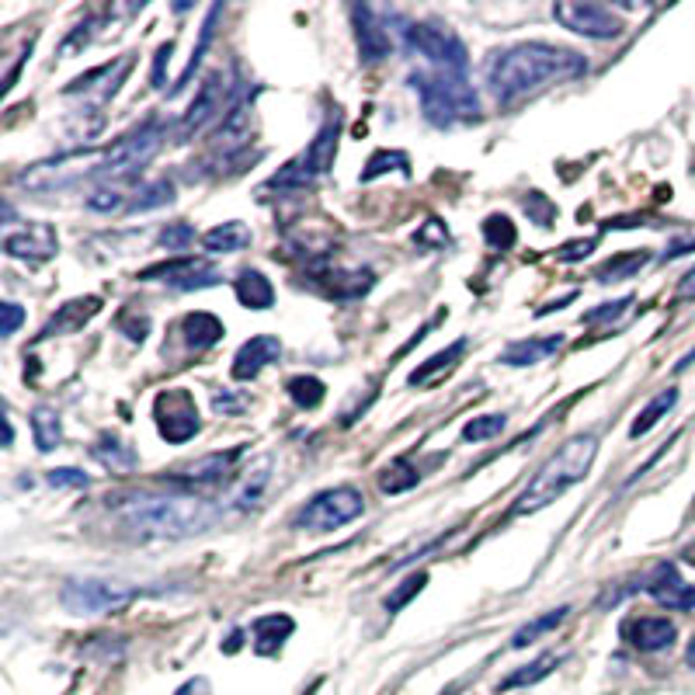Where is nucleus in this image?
I'll return each instance as SVG.
<instances>
[{
	"label": "nucleus",
	"instance_id": "nucleus-1",
	"mask_svg": "<svg viewBox=\"0 0 695 695\" xmlns=\"http://www.w3.org/2000/svg\"><path fill=\"white\" fill-rule=\"evenodd\" d=\"M587 73V60L574 49L550 45V42H519L491 57L487 63V88L494 91L501 105H514L543 88L578 81Z\"/></svg>",
	"mask_w": 695,
	"mask_h": 695
},
{
	"label": "nucleus",
	"instance_id": "nucleus-2",
	"mask_svg": "<svg viewBox=\"0 0 695 695\" xmlns=\"http://www.w3.org/2000/svg\"><path fill=\"white\" fill-rule=\"evenodd\" d=\"M105 501L140 539H185L219 519V508L195 494H115Z\"/></svg>",
	"mask_w": 695,
	"mask_h": 695
},
{
	"label": "nucleus",
	"instance_id": "nucleus-3",
	"mask_svg": "<svg viewBox=\"0 0 695 695\" xmlns=\"http://www.w3.org/2000/svg\"><path fill=\"white\" fill-rule=\"evenodd\" d=\"M595 456H599L595 435H574V439H568L543 462V467H539V473L529 480V487L522 491L519 504L511 508V514H532L539 508L553 504L556 498H563L574 483H581L591 473Z\"/></svg>",
	"mask_w": 695,
	"mask_h": 695
},
{
	"label": "nucleus",
	"instance_id": "nucleus-4",
	"mask_svg": "<svg viewBox=\"0 0 695 695\" xmlns=\"http://www.w3.org/2000/svg\"><path fill=\"white\" fill-rule=\"evenodd\" d=\"M410 88L421 98V112L431 125H456L480 119V101L467 76L446 70H418L410 73Z\"/></svg>",
	"mask_w": 695,
	"mask_h": 695
},
{
	"label": "nucleus",
	"instance_id": "nucleus-5",
	"mask_svg": "<svg viewBox=\"0 0 695 695\" xmlns=\"http://www.w3.org/2000/svg\"><path fill=\"white\" fill-rule=\"evenodd\" d=\"M164 140H167V129L161 125V119L150 115L133 133L119 136L109 150L98 153L94 177H101V182H125V177L140 174L161 153Z\"/></svg>",
	"mask_w": 695,
	"mask_h": 695
},
{
	"label": "nucleus",
	"instance_id": "nucleus-6",
	"mask_svg": "<svg viewBox=\"0 0 695 695\" xmlns=\"http://www.w3.org/2000/svg\"><path fill=\"white\" fill-rule=\"evenodd\" d=\"M338 140H341V115L334 112L320 129L314 143L306 146L299 157H293L286 167H278L265 188H282V192H303L310 188L317 177H324L334 167V157H338Z\"/></svg>",
	"mask_w": 695,
	"mask_h": 695
},
{
	"label": "nucleus",
	"instance_id": "nucleus-7",
	"mask_svg": "<svg viewBox=\"0 0 695 695\" xmlns=\"http://www.w3.org/2000/svg\"><path fill=\"white\" fill-rule=\"evenodd\" d=\"M366 514V498L358 487L351 483H341V487H330V491H320L306 501L296 514H293V529L299 532H334L341 529L355 519H362Z\"/></svg>",
	"mask_w": 695,
	"mask_h": 695
},
{
	"label": "nucleus",
	"instance_id": "nucleus-8",
	"mask_svg": "<svg viewBox=\"0 0 695 695\" xmlns=\"http://www.w3.org/2000/svg\"><path fill=\"white\" fill-rule=\"evenodd\" d=\"M140 599V587L112 578H70L60 602L73 615H119Z\"/></svg>",
	"mask_w": 695,
	"mask_h": 695
},
{
	"label": "nucleus",
	"instance_id": "nucleus-9",
	"mask_svg": "<svg viewBox=\"0 0 695 695\" xmlns=\"http://www.w3.org/2000/svg\"><path fill=\"white\" fill-rule=\"evenodd\" d=\"M234 70H213V73H205L202 76V84H198V94L192 98V105L188 112L177 119L174 125V140L177 143H192L205 125H213L216 119H223L229 109H234Z\"/></svg>",
	"mask_w": 695,
	"mask_h": 695
},
{
	"label": "nucleus",
	"instance_id": "nucleus-10",
	"mask_svg": "<svg viewBox=\"0 0 695 695\" xmlns=\"http://www.w3.org/2000/svg\"><path fill=\"white\" fill-rule=\"evenodd\" d=\"M403 45H407L410 57L428 60L431 70H446V73L467 76V67H470L467 45L459 42L456 32L442 29V24H428V21L403 24Z\"/></svg>",
	"mask_w": 695,
	"mask_h": 695
},
{
	"label": "nucleus",
	"instance_id": "nucleus-11",
	"mask_svg": "<svg viewBox=\"0 0 695 695\" xmlns=\"http://www.w3.org/2000/svg\"><path fill=\"white\" fill-rule=\"evenodd\" d=\"M153 418H157V431L171 446H182L198 435V407L188 390H164L153 400Z\"/></svg>",
	"mask_w": 695,
	"mask_h": 695
},
{
	"label": "nucleus",
	"instance_id": "nucleus-12",
	"mask_svg": "<svg viewBox=\"0 0 695 695\" xmlns=\"http://www.w3.org/2000/svg\"><path fill=\"white\" fill-rule=\"evenodd\" d=\"M553 18L568 32H578L584 39H615L623 32V21L609 8L591 4V0H560V4H553Z\"/></svg>",
	"mask_w": 695,
	"mask_h": 695
},
{
	"label": "nucleus",
	"instance_id": "nucleus-13",
	"mask_svg": "<svg viewBox=\"0 0 695 695\" xmlns=\"http://www.w3.org/2000/svg\"><path fill=\"white\" fill-rule=\"evenodd\" d=\"M133 63H136V57L133 53H125V57H119L115 63H105V67H98V70H91V73H84V76H76V81L63 91L67 98H73V94H81L88 105H91V112H101L109 105V101L119 94V88H122V81L129 76V70H133Z\"/></svg>",
	"mask_w": 695,
	"mask_h": 695
},
{
	"label": "nucleus",
	"instance_id": "nucleus-14",
	"mask_svg": "<svg viewBox=\"0 0 695 695\" xmlns=\"http://www.w3.org/2000/svg\"><path fill=\"white\" fill-rule=\"evenodd\" d=\"M140 282H167L174 289H205V286H216L219 272L205 262V257H174V262L143 268Z\"/></svg>",
	"mask_w": 695,
	"mask_h": 695
},
{
	"label": "nucleus",
	"instance_id": "nucleus-15",
	"mask_svg": "<svg viewBox=\"0 0 695 695\" xmlns=\"http://www.w3.org/2000/svg\"><path fill=\"white\" fill-rule=\"evenodd\" d=\"M310 278H314V286L330 299H362L376 286V275L369 268H338L327 262H317L310 268Z\"/></svg>",
	"mask_w": 695,
	"mask_h": 695
},
{
	"label": "nucleus",
	"instance_id": "nucleus-16",
	"mask_svg": "<svg viewBox=\"0 0 695 695\" xmlns=\"http://www.w3.org/2000/svg\"><path fill=\"white\" fill-rule=\"evenodd\" d=\"M241 459V449H229V452H209L202 456L195 462H188V467L174 470L164 477V483L171 487H185V491H195V487H216L229 477V470H234V462Z\"/></svg>",
	"mask_w": 695,
	"mask_h": 695
},
{
	"label": "nucleus",
	"instance_id": "nucleus-17",
	"mask_svg": "<svg viewBox=\"0 0 695 695\" xmlns=\"http://www.w3.org/2000/svg\"><path fill=\"white\" fill-rule=\"evenodd\" d=\"M351 24H355V42H358V60L366 67L382 63L386 57L394 53V39L386 32L382 18L372 8H351Z\"/></svg>",
	"mask_w": 695,
	"mask_h": 695
},
{
	"label": "nucleus",
	"instance_id": "nucleus-18",
	"mask_svg": "<svg viewBox=\"0 0 695 695\" xmlns=\"http://www.w3.org/2000/svg\"><path fill=\"white\" fill-rule=\"evenodd\" d=\"M620 636L640 654H661L675 643L678 630L672 620H664V615H633V620L620 626Z\"/></svg>",
	"mask_w": 695,
	"mask_h": 695
},
{
	"label": "nucleus",
	"instance_id": "nucleus-19",
	"mask_svg": "<svg viewBox=\"0 0 695 695\" xmlns=\"http://www.w3.org/2000/svg\"><path fill=\"white\" fill-rule=\"evenodd\" d=\"M60 237L49 223H24L21 229H11L4 237V254L21 257V262H49L57 254Z\"/></svg>",
	"mask_w": 695,
	"mask_h": 695
},
{
	"label": "nucleus",
	"instance_id": "nucleus-20",
	"mask_svg": "<svg viewBox=\"0 0 695 695\" xmlns=\"http://www.w3.org/2000/svg\"><path fill=\"white\" fill-rule=\"evenodd\" d=\"M647 595H651L657 605L675 609V612L695 609V587L675 571V563H657V571H654L651 581H647Z\"/></svg>",
	"mask_w": 695,
	"mask_h": 695
},
{
	"label": "nucleus",
	"instance_id": "nucleus-21",
	"mask_svg": "<svg viewBox=\"0 0 695 695\" xmlns=\"http://www.w3.org/2000/svg\"><path fill=\"white\" fill-rule=\"evenodd\" d=\"M278 358H282V341L275 338V334H257V338L241 345V351L234 358V379L251 382L262 376V369L278 362Z\"/></svg>",
	"mask_w": 695,
	"mask_h": 695
},
{
	"label": "nucleus",
	"instance_id": "nucleus-22",
	"mask_svg": "<svg viewBox=\"0 0 695 695\" xmlns=\"http://www.w3.org/2000/svg\"><path fill=\"white\" fill-rule=\"evenodd\" d=\"M251 119H254V91H244L234 109H229L216 129V146L223 150H237L251 140Z\"/></svg>",
	"mask_w": 695,
	"mask_h": 695
},
{
	"label": "nucleus",
	"instance_id": "nucleus-23",
	"mask_svg": "<svg viewBox=\"0 0 695 695\" xmlns=\"http://www.w3.org/2000/svg\"><path fill=\"white\" fill-rule=\"evenodd\" d=\"M272 467H275V459H272V456H257V459H251V467L241 473V483L234 487V498H229L237 511H251L257 501H262L265 487L272 483Z\"/></svg>",
	"mask_w": 695,
	"mask_h": 695
},
{
	"label": "nucleus",
	"instance_id": "nucleus-24",
	"mask_svg": "<svg viewBox=\"0 0 695 695\" xmlns=\"http://www.w3.org/2000/svg\"><path fill=\"white\" fill-rule=\"evenodd\" d=\"M296 623L289 620L286 612H272V615H262V620L251 623V636H254V654L262 657H275L282 651V643L293 636Z\"/></svg>",
	"mask_w": 695,
	"mask_h": 695
},
{
	"label": "nucleus",
	"instance_id": "nucleus-25",
	"mask_svg": "<svg viewBox=\"0 0 695 695\" xmlns=\"http://www.w3.org/2000/svg\"><path fill=\"white\" fill-rule=\"evenodd\" d=\"M563 348V334H550V338H529V341H514L501 351V362L504 366H535V362H546L550 355H556Z\"/></svg>",
	"mask_w": 695,
	"mask_h": 695
},
{
	"label": "nucleus",
	"instance_id": "nucleus-26",
	"mask_svg": "<svg viewBox=\"0 0 695 695\" xmlns=\"http://www.w3.org/2000/svg\"><path fill=\"white\" fill-rule=\"evenodd\" d=\"M101 310V299L98 296H88V299H70L60 306V314L49 320L42 327L39 338H53V334H73V330H81L94 314Z\"/></svg>",
	"mask_w": 695,
	"mask_h": 695
},
{
	"label": "nucleus",
	"instance_id": "nucleus-27",
	"mask_svg": "<svg viewBox=\"0 0 695 695\" xmlns=\"http://www.w3.org/2000/svg\"><path fill=\"white\" fill-rule=\"evenodd\" d=\"M91 456L112 473H133L140 467V452L129 442L115 439V435H101V439L91 446Z\"/></svg>",
	"mask_w": 695,
	"mask_h": 695
},
{
	"label": "nucleus",
	"instance_id": "nucleus-28",
	"mask_svg": "<svg viewBox=\"0 0 695 695\" xmlns=\"http://www.w3.org/2000/svg\"><path fill=\"white\" fill-rule=\"evenodd\" d=\"M467 355V338H459L456 345H449L446 351H439V355H431L428 362H421L415 372L407 376V382L410 386H431L435 379H439L442 372H449V369H456L459 366V358Z\"/></svg>",
	"mask_w": 695,
	"mask_h": 695
},
{
	"label": "nucleus",
	"instance_id": "nucleus-29",
	"mask_svg": "<svg viewBox=\"0 0 695 695\" xmlns=\"http://www.w3.org/2000/svg\"><path fill=\"white\" fill-rule=\"evenodd\" d=\"M247 244H251V229L241 219L219 223V226H213L209 234L202 237V247L209 251V254H237Z\"/></svg>",
	"mask_w": 695,
	"mask_h": 695
},
{
	"label": "nucleus",
	"instance_id": "nucleus-30",
	"mask_svg": "<svg viewBox=\"0 0 695 695\" xmlns=\"http://www.w3.org/2000/svg\"><path fill=\"white\" fill-rule=\"evenodd\" d=\"M234 289H237V299L247 306V310H268V306L275 303V289L262 272H241Z\"/></svg>",
	"mask_w": 695,
	"mask_h": 695
},
{
	"label": "nucleus",
	"instance_id": "nucleus-31",
	"mask_svg": "<svg viewBox=\"0 0 695 695\" xmlns=\"http://www.w3.org/2000/svg\"><path fill=\"white\" fill-rule=\"evenodd\" d=\"M182 330H185L188 348H195V351L213 348V345L223 338V324H219L213 314H188V317L182 320Z\"/></svg>",
	"mask_w": 695,
	"mask_h": 695
},
{
	"label": "nucleus",
	"instance_id": "nucleus-32",
	"mask_svg": "<svg viewBox=\"0 0 695 695\" xmlns=\"http://www.w3.org/2000/svg\"><path fill=\"white\" fill-rule=\"evenodd\" d=\"M219 14H223V8H219V4H216V8H209V14H205L202 29H198V45L192 49V60H188V67L182 70V76H177V84L171 88V94H182V91L192 84V76H195V70H198V63H202V57H205V49H209V42H213V32H216V21H219Z\"/></svg>",
	"mask_w": 695,
	"mask_h": 695
},
{
	"label": "nucleus",
	"instance_id": "nucleus-33",
	"mask_svg": "<svg viewBox=\"0 0 695 695\" xmlns=\"http://www.w3.org/2000/svg\"><path fill=\"white\" fill-rule=\"evenodd\" d=\"M32 435H35V446L39 452H53L60 449L63 442V421L53 407H35L32 410Z\"/></svg>",
	"mask_w": 695,
	"mask_h": 695
},
{
	"label": "nucleus",
	"instance_id": "nucleus-34",
	"mask_svg": "<svg viewBox=\"0 0 695 695\" xmlns=\"http://www.w3.org/2000/svg\"><path fill=\"white\" fill-rule=\"evenodd\" d=\"M568 615H571V605H560V609H550V612H543V615H535L532 623H525L519 633L511 636V647H514V651L529 647V643H535L539 636H546L550 630H556L563 620H568Z\"/></svg>",
	"mask_w": 695,
	"mask_h": 695
},
{
	"label": "nucleus",
	"instance_id": "nucleus-35",
	"mask_svg": "<svg viewBox=\"0 0 695 695\" xmlns=\"http://www.w3.org/2000/svg\"><path fill=\"white\" fill-rule=\"evenodd\" d=\"M678 403V390L672 386V390H664V394H657L647 407L640 410V418L630 425V439H643V435H647L651 428H657V421L667 415V410H672Z\"/></svg>",
	"mask_w": 695,
	"mask_h": 695
},
{
	"label": "nucleus",
	"instance_id": "nucleus-36",
	"mask_svg": "<svg viewBox=\"0 0 695 695\" xmlns=\"http://www.w3.org/2000/svg\"><path fill=\"white\" fill-rule=\"evenodd\" d=\"M418 483H421V473H418V467L410 459H394L390 467L379 473L382 494H403V491H410V487H418Z\"/></svg>",
	"mask_w": 695,
	"mask_h": 695
},
{
	"label": "nucleus",
	"instance_id": "nucleus-37",
	"mask_svg": "<svg viewBox=\"0 0 695 695\" xmlns=\"http://www.w3.org/2000/svg\"><path fill=\"white\" fill-rule=\"evenodd\" d=\"M651 262L647 251H630V254H615L609 262L595 272L599 282H623V278H633L643 265Z\"/></svg>",
	"mask_w": 695,
	"mask_h": 695
},
{
	"label": "nucleus",
	"instance_id": "nucleus-38",
	"mask_svg": "<svg viewBox=\"0 0 695 695\" xmlns=\"http://www.w3.org/2000/svg\"><path fill=\"white\" fill-rule=\"evenodd\" d=\"M286 394L293 397L296 407H303V410H317V407L324 403V397H327V386H324L317 376H293V379L286 382Z\"/></svg>",
	"mask_w": 695,
	"mask_h": 695
},
{
	"label": "nucleus",
	"instance_id": "nucleus-39",
	"mask_svg": "<svg viewBox=\"0 0 695 695\" xmlns=\"http://www.w3.org/2000/svg\"><path fill=\"white\" fill-rule=\"evenodd\" d=\"M556 664H560V654H543V657H535L532 664L519 667L514 675H508L498 688L501 692H511V688H522V685H535V682H543Z\"/></svg>",
	"mask_w": 695,
	"mask_h": 695
},
{
	"label": "nucleus",
	"instance_id": "nucleus-40",
	"mask_svg": "<svg viewBox=\"0 0 695 695\" xmlns=\"http://www.w3.org/2000/svg\"><path fill=\"white\" fill-rule=\"evenodd\" d=\"M390 171H400L403 177L410 174V157L403 150H379V153H372L366 171H362V182L369 185V182H376V177L390 174Z\"/></svg>",
	"mask_w": 695,
	"mask_h": 695
},
{
	"label": "nucleus",
	"instance_id": "nucleus-41",
	"mask_svg": "<svg viewBox=\"0 0 695 695\" xmlns=\"http://www.w3.org/2000/svg\"><path fill=\"white\" fill-rule=\"evenodd\" d=\"M174 202V185L171 182H150L143 185L133 198H129L125 213H146V209H161V205Z\"/></svg>",
	"mask_w": 695,
	"mask_h": 695
},
{
	"label": "nucleus",
	"instance_id": "nucleus-42",
	"mask_svg": "<svg viewBox=\"0 0 695 695\" xmlns=\"http://www.w3.org/2000/svg\"><path fill=\"white\" fill-rule=\"evenodd\" d=\"M483 241L491 244L494 251H511L514 244H519V229H514V223L508 216H487L483 219Z\"/></svg>",
	"mask_w": 695,
	"mask_h": 695
},
{
	"label": "nucleus",
	"instance_id": "nucleus-43",
	"mask_svg": "<svg viewBox=\"0 0 695 695\" xmlns=\"http://www.w3.org/2000/svg\"><path fill=\"white\" fill-rule=\"evenodd\" d=\"M508 428V418L504 415H483V418H473L462 425V442H487L494 439V435H501Z\"/></svg>",
	"mask_w": 695,
	"mask_h": 695
},
{
	"label": "nucleus",
	"instance_id": "nucleus-44",
	"mask_svg": "<svg viewBox=\"0 0 695 695\" xmlns=\"http://www.w3.org/2000/svg\"><path fill=\"white\" fill-rule=\"evenodd\" d=\"M425 584H428V574L425 571H418V574H410V578H403L397 587H394V595H386V602H382V609L390 612V615H397L410 599L415 595H421L425 591Z\"/></svg>",
	"mask_w": 695,
	"mask_h": 695
},
{
	"label": "nucleus",
	"instance_id": "nucleus-45",
	"mask_svg": "<svg viewBox=\"0 0 695 695\" xmlns=\"http://www.w3.org/2000/svg\"><path fill=\"white\" fill-rule=\"evenodd\" d=\"M195 244V229L188 223H167L161 229V247L164 251H174V254H182Z\"/></svg>",
	"mask_w": 695,
	"mask_h": 695
},
{
	"label": "nucleus",
	"instance_id": "nucleus-46",
	"mask_svg": "<svg viewBox=\"0 0 695 695\" xmlns=\"http://www.w3.org/2000/svg\"><path fill=\"white\" fill-rule=\"evenodd\" d=\"M88 209L91 213H122V209H129V198L115 188H101L88 198Z\"/></svg>",
	"mask_w": 695,
	"mask_h": 695
},
{
	"label": "nucleus",
	"instance_id": "nucleus-47",
	"mask_svg": "<svg viewBox=\"0 0 695 695\" xmlns=\"http://www.w3.org/2000/svg\"><path fill=\"white\" fill-rule=\"evenodd\" d=\"M633 303V296H623V299H615V303H602L599 310H587L584 317H581V324H587V327H595V324H602V320H620L623 314H626V306Z\"/></svg>",
	"mask_w": 695,
	"mask_h": 695
},
{
	"label": "nucleus",
	"instance_id": "nucleus-48",
	"mask_svg": "<svg viewBox=\"0 0 695 695\" xmlns=\"http://www.w3.org/2000/svg\"><path fill=\"white\" fill-rule=\"evenodd\" d=\"M49 487H73V491H84L91 483V477L84 470H73V467H60V470H49Z\"/></svg>",
	"mask_w": 695,
	"mask_h": 695
},
{
	"label": "nucleus",
	"instance_id": "nucleus-49",
	"mask_svg": "<svg viewBox=\"0 0 695 695\" xmlns=\"http://www.w3.org/2000/svg\"><path fill=\"white\" fill-rule=\"evenodd\" d=\"M599 247V237H587V241H571V244H563L560 251H556V262H584V257Z\"/></svg>",
	"mask_w": 695,
	"mask_h": 695
},
{
	"label": "nucleus",
	"instance_id": "nucleus-50",
	"mask_svg": "<svg viewBox=\"0 0 695 695\" xmlns=\"http://www.w3.org/2000/svg\"><path fill=\"white\" fill-rule=\"evenodd\" d=\"M525 213H532L539 226H550L553 216H556V209L546 202V195H539V192H532V195L525 198Z\"/></svg>",
	"mask_w": 695,
	"mask_h": 695
},
{
	"label": "nucleus",
	"instance_id": "nucleus-51",
	"mask_svg": "<svg viewBox=\"0 0 695 695\" xmlns=\"http://www.w3.org/2000/svg\"><path fill=\"white\" fill-rule=\"evenodd\" d=\"M119 330L125 334L129 341H143L146 330H150V320L146 317H136V314H122L119 317Z\"/></svg>",
	"mask_w": 695,
	"mask_h": 695
},
{
	"label": "nucleus",
	"instance_id": "nucleus-52",
	"mask_svg": "<svg viewBox=\"0 0 695 695\" xmlns=\"http://www.w3.org/2000/svg\"><path fill=\"white\" fill-rule=\"evenodd\" d=\"M0 314H4V327H0V334H4V338H11V334H18L21 320H24V310H21L18 303H4V306H0Z\"/></svg>",
	"mask_w": 695,
	"mask_h": 695
},
{
	"label": "nucleus",
	"instance_id": "nucleus-53",
	"mask_svg": "<svg viewBox=\"0 0 695 695\" xmlns=\"http://www.w3.org/2000/svg\"><path fill=\"white\" fill-rule=\"evenodd\" d=\"M171 49H174V42L157 49V60H153V88H164V67L171 60Z\"/></svg>",
	"mask_w": 695,
	"mask_h": 695
},
{
	"label": "nucleus",
	"instance_id": "nucleus-54",
	"mask_svg": "<svg viewBox=\"0 0 695 695\" xmlns=\"http://www.w3.org/2000/svg\"><path fill=\"white\" fill-rule=\"evenodd\" d=\"M209 692H213L209 678H202V675H198V678H188V682H185L182 688H177L174 695H209Z\"/></svg>",
	"mask_w": 695,
	"mask_h": 695
},
{
	"label": "nucleus",
	"instance_id": "nucleus-55",
	"mask_svg": "<svg viewBox=\"0 0 695 695\" xmlns=\"http://www.w3.org/2000/svg\"><path fill=\"white\" fill-rule=\"evenodd\" d=\"M685 299H695V268L678 282V289H675V303H685Z\"/></svg>",
	"mask_w": 695,
	"mask_h": 695
},
{
	"label": "nucleus",
	"instance_id": "nucleus-56",
	"mask_svg": "<svg viewBox=\"0 0 695 695\" xmlns=\"http://www.w3.org/2000/svg\"><path fill=\"white\" fill-rule=\"evenodd\" d=\"M688 251H695V241H675L672 247H667L664 254H661V262H675V257H682V254H688Z\"/></svg>",
	"mask_w": 695,
	"mask_h": 695
},
{
	"label": "nucleus",
	"instance_id": "nucleus-57",
	"mask_svg": "<svg viewBox=\"0 0 695 695\" xmlns=\"http://www.w3.org/2000/svg\"><path fill=\"white\" fill-rule=\"evenodd\" d=\"M213 407L219 410V415H229V410H237L241 403H237L234 397H223V394H216V397H213Z\"/></svg>",
	"mask_w": 695,
	"mask_h": 695
},
{
	"label": "nucleus",
	"instance_id": "nucleus-58",
	"mask_svg": "<svg viewBox=\"0 0 695 695\" xmlns=\"http://www.w3.org/2000/svg\"><path fill=\"white\" fill-rule=\"evenodd\" d=\"M682 560H685V563H692V568H695V539H692V543L682 550Z\"/></svg>",
	"mask_w": 695,
	"mask_h": 695
},
{
	"label": "nucleus",
	"instance_id": "nucleus-59",
	"mask_svg": "<svg viewBox=\"0 0 695 695\" xmlns=\"http://www.w3.org/2000/svg\"><path fill=\"white\" fill-rule=\"evenodd\" d=\"M685 657H688V667H692V672H695V636L688 640V651H685Z\"/></svg>",
	"mask_w": 695,
	"mask_h": 695
},
{
	"label": "nucleus",
	"instance_id": "nucleus-60",
	"mask_svg": "<svg viewBox=\"0 0 695 695\" xmlns=\"http://www.w3.org/2000/svg\"><path fill=\"white\" fill-rule=\"evenodd\" d=\"M692 362H695V348H692V351H688V355L682 358V362H678V369H688Z\"/></svg>",
	"mask_w": 695,
	"mask_h": 695
}]
</instances>
